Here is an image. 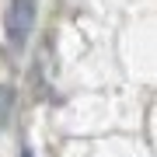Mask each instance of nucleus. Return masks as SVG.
<instances>
[{
	"label": "nucleus",
	"instance_id": "nucleus-3",
	"mask_svg": "<svg viewBox=\"0 0 157 157\" xmlns=\"http://www.w3.org/2000/svg\"><path fill=\"white\" fill-rule=\"evenodd\" d=\"M21 157H32V154H28V150H21Z\"/></svg>",
	"mask_w": 157,
	"mask_h": 157
},
{
	"label": "nucleus",
	"instance_id": "nucleus-2",
	"mask_svg": "<svg viewBox=\"0 0 157 157\" xmlns=\"http://www.w3.org/2000/svg\"><path fill=\"white\" fill-rule=\"evenodd\" d=\"M11 108H14V91L11 87H0V126H7Z\"/></svg>",
	"mask_w": 157,
	"mask_h": 157
},
{
	"label": "nucleus",
	"instance_id": "nucleus-1",
	"mask_svg": "<svg viewBox=\"0 0 157 157\" xmlns=\"http://www.w3.org/2000/svg\"><path fill=\"white\" fill-rule=\"evenodd\" d=\"M32 25H35V0H11L7 17H4V32H7V42L14 49H21L28 42Z\"/></svg>",
	"mask_w": 157,
	"mask_h": 157
}]
</instances>
